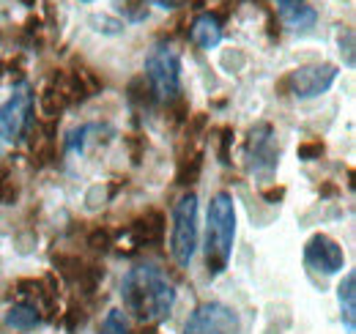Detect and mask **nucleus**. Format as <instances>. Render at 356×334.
<instances>
[{
	"label": "nucleus",
	"instance_id": "f257e3e1",
	"mask_svg": "<svg viewBox=\"0 0 356 334\" xmlns=\"http://www.w3.org/2000/svg\"><path fill=\"white\" fill-rule=\"evenodd\" d=\"M124 307L143 324H159L170 315L176 304V288L165 271L154 263H140L127 271L121 283Z\"/></svg>",
	"mask_w": 356,
	"mask_h": 334
},
{
	"label": "nucleus",
	"instance_id": "f03ea898",
	"mask_svg": "<svg viewBox=\"0 0 356 334\" xmlns=\"http://www.w3.org/2000/svg\"><path fill=\"white\" fill-rule=\"evenodd\" d=\"M236 241V206L227 192H217L209 203V225H206V269L209 277H220L233 255Z\"/></svg>",
	"mask_w": 356,
	"mask_h": 334
},
{
	"label": "nucleus",
	"instance_id": "7ed1b4c3",
	"mask_svg": "<svg viewBox=\"0 0 356 334\" xmlns=\"http://www.w3.org/2000/svg\"><path fill=\"white\" fill-rule=\"evenodd\" d=\"M145 80L156 102H176L181 96V58L170 44H156L145 58Z\"/></svg>",
	"mask_w": 356,
	"mask_h": 334
},
{
	"label": "nucleus",
	"instance_id": "20e7f679",
	"mask_svg": "<svg viewBox=\"0 0 356 334\" xmlns=\"http://www.w3.org/2000/svg\"><path fill=\"white\" fill-rule=\"evenodd\" d=\"M197 250V195L186 192L173 206V233H170V255L178 266H189Z\"/></svg>",
	"mask_w": 356,
	"mask_h": 334
},
{
	"label": "nucleus",
	"instance_id": "39448f33",
	"mask_svg": "<svg viewBox=\"0 0 356 334\" xmlns=\"http://www.w3.org/2000/svg\"><path fill=\"white\" fill-rule=\"evenodd\" d=\"M31 132H33V90L31 85L22 83L0 104V140L22 143Z\"/></svg>",
	"mask_w": 356,
	"mask_h": 334
},
{
	"label": "nucleus",
	"instance_id": "423d86ee",
	"mask_svg": "<svg viewBox=\"0 0 356 334\" xmlns=\"http://www.w3.org/2000/svg\"><path fill=\"white\" fill-rule=\"evenodd\" d=\"M340 69L334 63H310V66H299L293 69L291 74H285L280 83H277V90L280 93H293L299 99H315L321 93H326L334 80H337Z\"/></svg>",
	"mask_w": 356,
	"mask_h": 334
},
{
	"label": "nucleus",
	"instance_id": "0eeeda50",
	"mask_svg": "<svg viewBox=\"0 0 356 334\" xmlns=\"http://www.w3.org/2000/svg\"><path fill=\"white\" fill-rule=\"evenodd\" d=\"M241 321L233 307L222 301H203L189 315L184 334H238Z\"/></svg>",
	"mask_w": 356,
	"mask_h": 334
},
{
	"label": "nucleus",
	"instance_id": "6e6552de",
	"mask_svg": "<svg viewBox=\"0 0 356 334\" xmlns=\"http://www.w3.org/2000/svg\"><path fill=\"white\" fill-rule=\"evenodd\" d=\"M244 157H247V167L255 175L271 178V173L277 170V162H280V145H277V134L271 124H258L250 132Z\"/></svg>",
	"mask_w": 356,
	"mask_h": 334
},
{
	"label": "nucleus",
	"instance_id": "1a4fd4ad",
	"mask_svg": "<svg viewBox=\"0 0 356 334\" xmlns=\"http://www.w3.org/2000/svg\"><path fill=\"white\" fill-rule=\"evenodd\" d=\"M305 263L312 271H323V274H337L346 266V252L343 247L329 239L326 233H315L310 241L305 244Z\"/></svg>",
	"mask_w": 356,
	"mask_h": 334
},
{
	"label": "nucleus",
	"instance_id": "9d476101",
	"mask_svg": "<svg viewBox=\"0 0 356 334\" xmlns=\"http://www.w3.org/2000/svg\"><path fill=\"white\" fill-rule=\"evenodd\" d=\"M132 239L137 247H151V244H159L162 236H165V214L156 209L145 211L140 219L132 222Z\"/></svg>",
	"mask_w": 356,
	"mask_h": 334
},
{
	"label": "nucleus",
	"instance_id": "9b49d317",
	"mask_svg": "<svg viewBox=\"0 0 356 334\" xmlns=\"http://www.w3.org/2000/svg\"><path fill=\"white\" fill-rule=\"evenodd\" d=\"M280 17H282V22L288 28L302 31V33L315 28V22H318L315 8L307 6V3H302V0H280Z\"/></svg>",
	"mask_w": 356,
	"mask_h": 334
},
{
	"label": "nucleus",
	"instance_id": "f8f14e48",
	"mask_svg": "<svg viewBox=\"0 0 356 334\" xmlns=\"http://www.w3.org/2000/svg\"><path fill=\"white\" fill-rule=\"evenodd\" d=\"M192 42L200 49H214L222 42V22L217 14H200L192 22Z\"/></svg>",
	"mask_w": 356,
	"mask_h": 334
},
{
	"label": "nucleus",
	"instance_id": "ddd939ff",
	"mask_svg": "<svg viewBox=\"0 0 356 334\" xmlns=\"http://www.w3.org/2000/svg\"><path fill=\"white\" fill-rule=\"evenodd\" d=\"M337 299H340V310H343V324L348 334L356 332V271H348L337 288Z\"/></svg>",
	"mask_w": 356,
	"mask_h": 334
},
{
	"label": "nucleus",
	"instance_id": "4468645a",
	"mask_svg": "<svg viewBox=\"0 0 356 334\" xmlns=\"http://www.w3.org/2000/svg\"><path fill=\"white\" fill-rule=\"evenodd\" d=\"M39 321H42V315H39V307H33V304H14L6 312V324L17 332H31Z\"/></svg>",
	"mask_w": 356,
	"mask_h": 334
},
{
	"label": "nucleus",
	"instance_id": "2eb2a0df",
	"mask_svg": "<svg viewBox=\"0 0 356 334\" xmlns=\"http://www.w3.org/2000/svg\"><path fill=\"white\" fill-rule=\"evenodd\" d=\"M115 8L129 22H145L148 19V0H115Z\"/></svg>",
	"mask_w": 356,
	"mask_h": 334
},
{
	"label": "nucleus",
	"instance_id": "dca6fc26",
	"mask_svg": "<svg viewBox=\"0 0 356 334\" xmlns=\"http://www.w3.org/2000/svg\"><path fill=\"white\" fill-rule=\"evenodd\" d=\"M200 167H203V154L197 151V154H192V159L189 157H184L181 159V165H178V184H195L197 181V175H200Z\"/></svg>",
	"mask_w": 356,
	"mask_h": 334
},
{
	"label": "nucleus",
	"instance_id": "f3484780",
	"mask_svg": "<svg viewBox=\"0 0 356 334\" xmlns=\"http://www.w3.org/2000/svg\"><path fill=\"white\" fill-rule=\"evenodd\" d=\"M99 334H129V318L124 315V310H110L102 321Z\"/></svg>",
	"mask_w": 356,
	"mask_h": 334
},
{
	"label": "nucleus",
	"instance_id": "a211bd4d",
	"mask_svg": "<svg viewBox=\"0 0 356 334\" xmlns=\"http://www.w3.org/2000/svg\"><path fill=\"white\" fill-rule=\"evenodd\" d=\"M88 22L93 25V31L107 33V36H118V33L124 31V22L115 19V17H107V14H93Z\"/></svg>",
	"mask_w": 356,
	"mask_h": 334
},
{
	"label": "nucleus",
	"instance_id": "6ab92c4d",
	"mask_svg": "<svg viewBox=\"0 0 356 334\" xmlns=\"http://www.w3.org/2000/svg\"><path fill=\"white\" fill-rule=\"evenodd\" d=\"M17 198H19V186H17V181H14L6 170H0V206H11Z\"/></svg>",
	"mask_w": 356,
	"mask_h": 334
},
{
	"label": "nucleus",
	"instance_id": "aec40b11",
	"mask_svg": "<svg viewBox=\"0 0 356 334\" xmlns=\"http://www.w3.org/2000/svg\"><path fill=\"white\" fill-rule=\"evenodd\" d=\"M323 151H326L323 140H305V143H299V148H296V154H299L302 162H315V159H321Z\"/></svg>",
	"mask_w": 356,
	"mask_h": 334
},
{
	"label": "nucleus",
	"instance_id": "412c9836",
	"mask_svg": "<svg viewBox=\"0 0 356 334\" xmlns=\"http://www.w3.org/2000/svg\"><path fill=\"white\" fill-rule=\"evenodd\" d=\"M88 247L96 252H107L113 247V236H110V230L107 228H96V230H90L88 236Z\"/></svg>",
	"mask_w": 356,
	"mask_h": 334
},
{
	"label": "nucleus",
	"instance_id": "4be33fe9",
	"mask_svg": "<svg viewBox=\"0 0 356 334\" xmlns=\"http://www.w3.org/2000/svg\"><path fill=\"white\" fill-rule=\"evenodd\" d=\"M220 134H222V137H220V162H222V165H230V143H233V129H230V126H225Z\"/></svg>",
	"mask_w": 356,
	"mask_h": 334
},
{
	"label": "nucleus",
	"instance_id": "5701e85b",
	"mask_svg": "<svg viewBox=\"0 0 356 334\" xmlns=\"http://www.w3.org/2000/svg\"><path fill=\"white\" fill-rule=\"evenodd\" d=\"M343 36H346V44H340V52H346V63L354 66V33L346 31Z\"/></svg>",
	"mask_w": 356,
	"mask_h": 334
},
{
	"label": "nucleus",
	"instance_id": "b1692460",
	"mask_svg": "<svg viewBox=\"0 0 356 334\" xmlns=\"http://www.w3.org/2000/svg\"><path fill=\"white\" fill-rule=\"evenodd\" d=\"M264 198L268 203H280L285 198V186H268V189H264Z\"/></svg>",
	"mask_w": 356,
	"mask_h": 334
},
{
	"label": "nucleus",
	"instance_id": "393cba45",
	"mask_svg": "<svg viewBox=\"0 0 356 334\" xmlns=\"http://www.w3.org/2000/svg\"><path fill=\"white\" fill-rule=\"evenodd\" d=\"M154 6H159V8H165V11H173V8H181L184 3H189V0H151Z\"/></svg>",
	"mask_w": 356,
	"mask_h": 334
},
{
	"label": "nucleus",
	"instance_id": "a878e982",
	"mask_svg": "<svg viewBox=\"0 0 356 334\" xmlns=\"http://www.w3.org/2000/svg\"><path fill=\"white\" fill-rule=\"evenodd\" d=\"M321 192H323V195H337V186H334V184H326Z\"/></svg>",
	"mask_w": 356,
	"mask_h": 334
},
{
	"label": "nucleus",
	"instance_id": "bb28decb",
	"mask_svg": "<svg viewBox=\"0 0 356 334\" xmlns=\"http://www.w3.org/2000/svg\"><path fill=\"white\" fill-rule=\"evenodd\" d=\"M22 6H36V0H19Z\"/></svg>",
	"mask_w": 356,
	"mask_h": 334
},
{
	"label": "nucleus",
	"instance_id": "cd10ccee",
	"mask_svg": "<svg viewBox=\"0 0 356 334\" xmlns=\"http://www.w3.org/2000/svg\"><path fill=\"white\" fill-rule=\"evenodd\" d=\"M83 3H93V0H83Z\"/></svg>",
	"mask_w": 356,
	"mask_h": 334
}]
</instances>
